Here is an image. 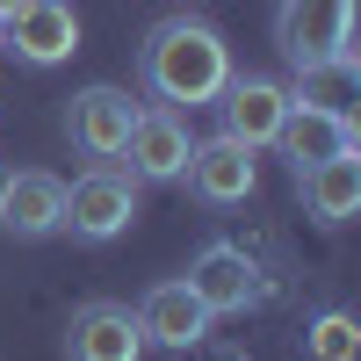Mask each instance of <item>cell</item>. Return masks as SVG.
Here are the masks:
<instances>
[{
    "label": "cell",
    "instance_id": "e0dca14e",
    "mask_svg": "<svg viewBox=\"0 0 361 361\" xmlns=\"http://www.w3.org/2000/svg\"><path fill=\"white\" fill-rule=\"evenodd\" d=\"M22 8H29V0H0V22H15V15H22Z\"/></svg>",
    "mask_w": 361,
    "mask_h": 361
},
{
    "label": "cell",
    "instance_id": "6da1fadb",
    "mask_svg": "<svg viewBox=\"0 0 361 361\" xmlns=\"http://www.w3.org/2000/svg\"><path fill=\"white\" fill-rule=\"evenodd\" d=\"M137 80L159 94V109H209L217 87L231 80V51H224V37L209 22L166 15L137 44Z\"/></svg>",
    "mask_w": 361,
    "mask_h": 361
},
{
    "label": "cell",
    "instance_id": "ba28073f",
    "mask_svg": "<svg viewBox=\"0 0 361 361\" xmlns=\"http://www.w3.org/2000/svg\"><path fill=\"white\" fill-rule=\"evenodd\" d=\"M0 44H8L22 66H66L80 51V15L73 0H29L15 22H0Z\"/></svg>",
    "mask_w": 361,
    "mask_h": 361
},
{
    "label": "cell",
    "instance_id": "8992f818",
    "mask_svg": "<svg viewBox=\"0 0 361 361\" xmlns=\"http://www.w3.org/2000/svg\"><path fill=\"white\" fill-rule=\"evenodd\" d=\"M130 123H137V102L123 94V87H109V80L80 87L73 109H66V137L80 145L87 159H116V152H123V137H130Z\"/></svg>",
    "mask_w": 361,
    "mask_h": 361
},
{
    "label": "cell",
    "instance_id": "277c9868",
    "mask_svg": "<svg viewBox=\"0 0 361 361\" xmlns=\"http://www.w3.org/2000/svg\"><path fill=\"white\" fill-rule=\"evenodd\" d=\"M188 289H195V304H202L209 318L253 311L260 296H267V282H260L253 253H246V246H231V238H209V246L195 253V267H188Z\"/></svg>",
    "mask_w": 361,
    "mask_h": 361
},
{
    "label": "cell",
    "instance_id": "9c48e42d",
    "mask_svg": "<svg viewBox=\"0 0 361 361\" xmlns=\"http://www.w3.org/2000/svg\"><path fill=\"white\" fill-rule=\"evenodd\" d=\"M180 180H188L202 202H246L260 188V159H253V145H238V137L217 130V137H202L195 152H188Z\"/></svg>",
    "mask_w": 361,
    "mask_h": 361
},
{
    "label": "cell",
    "instance_id": "4fadbf2b",
    "mask_svg": "<svg viewBox=\"0 0 361 361\" xmlns=\"http://www.w3.org/2000/svg\"><path fill=\"white\" fill-rule=\"evenodd\" d=\"M296 188H304V209L325 224V231H340L354 209H361V145L354 152H333V159H318L296 173Z\"/></svg>",
    "mask_w": 361,
    "mask_h": 361
},
{
    "label": "cell",
    "instance_id": "30bf717a",
    "mask_svg": "<svg viewBox=\"0 0 361 361\" xmlns=\"http://www.w3.org/2000/svg\"><path fill=\"white\" fill-rule=\"evenodd\" d=\"M188 152H195V137H188V123H180V109H137V123H130V137H123L116 159H130L137 180H180Z\"/></svg>",
    "mask_w": 361,
    "mask_h": 361
},
{
    "label": "cell",
    "instance_id": "52a82bcc",
    "mask_svg": "<svg viewBox=\"0 0 361 361\" xmlns=\"http://www.w3.org/2000/svg\"><path fill=\"white\" fill-rule=\"evenodd\" d=\"M66 354H73V361H145V325H137L130 304L94 296V304L73 311V325H66Z\"/></svg>",
    "mask_w": 361,
    "mask_h": 361
},
{
    "label": "cell",
    "instance_id": "5bb4252c",
    "mask_svg": "<svg viewBox=\"0 0 361 361\" xmlns=\"http://www.w3.org/2000/svg\"><path fill=\"white\" fill-rule=\"evenodd\" d=\"M137 325H145V347H195V340H209V311L195 304L188 282H159V289H145Z\"/></svg>",
    "mask_w": 361,
    "mask_h": 361
},
{
    "label": "cell",
    "instance_id": "9a60e30c",
    "mask_svg": "<svg viewBox=\"0 0 361 361\" xmlns=\"http://www.w3.org/2000/svg\"><path fill=\"white\" fill-rule=\"evenodd\" d=\"M354 80H361V66H354V51L347 58H325V66H296V80H289V102H311V109H354Z\"/></svg>",
    "mask_w": 361,
    "mask_h": 361
},
{
    "label": "cell",
    "instance_id": "2e32d148",
    "mask_svg": "<svg viewBox=\"0 0 361 361\" xmlns=\"http://www.w3.org/2000/svg\"><path fill=\"white\" fill-rule=\"evenodd\" d=\"M304 347H311L318 361H354V354H361V325H354L347 311H318L311 333H304Z\"/></svg>",
    "mask_w": 361,
    "mask_h": 361
},
{
    "label": "cell",
    "instance_id": "8fae6325",
    "mask_svg": "<svg viewBox=\"0 0 361 361\" xmlns=\"http://www.w3.org/2000/svg\"><path fill=\"white\" fill-rule=\"evenodd\" d=\"M275 145H282V159L304 173V166L333 159V152H354L361 137H354V116H340V109H311V102H289V116H282Z\"/></svg>",
    "mask_w": 361,
    "mask_h": 361
},
{
    "label": "cell",
    "instance_id": "7a4b0ae2",
    "mask_svg": "<svg viewBox=\"0 0 361 361\" xmlns=\"http://www.w3.org/2000/svg\"><path fill=\"white\" fill-rule=\"evenodd\" d=\"M137 217V173L94 159L73 188H66V209H58V231H73L80 246H109V238H123Z\"/></svg>",
    "mask_w": 361,
    "mask_h": 361
},
{
    "label": "cell",
    "instance_id": "7c38bea8",
    "mask_svg": "<svg viewBox=\"0 0 361 361\" xmlns=\"http://www.w3.org/2000/svg\"><path fill=\"white\" fill-rule=\"evenodd\" d=\"M58 209H66V180H58V173L22 166V173L0 180V231H15V238H51V231H58Z\"/></svg>",
    "mask_w": 361,
    "mask_h": 361
},
{
    "label": "cell",
    "instance_id": "3957f363",
    "mask_svg": "<svg viewBox=\"0 0 361 361\" xmlns=\"http://www.w3.org/2000/svg\"><path fill=\"white\" fill-rule=\"evenodd\" d=\"M275 44L296 66H325V58H347L354 44V0H282L275 15Z\"/></svg>",
    "mask_w": 361,
    "mask_h": 361
},
{
    "label": "cell",
    "instance_id": "5b68a950",
    "mask_svg": "<svg viewBox=\"0 0 361 361\" xmlns=\"http://www.w3.org/2000/svg\"><path fill=\"white\" fill-rule=\"evenodd\" d=\"M209 109H217L224 137H238V145H253V152H260V145H275L282 116H289V87L267 80V73H231Z\"/></svg>",
    "mask_w": 361,
    "mask_h": 361
}]
</instances>
